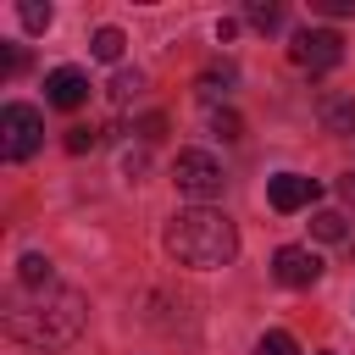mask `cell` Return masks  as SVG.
I'll return each mask as SVG.
<instances>
[{
	"mask_svg": "<svg viewBox=\"0 0 355 355\" xmlns=\"http://www.w3.org/2000/svg\"><path fill=\"white\" fill-rule=\"evenodd\" d=\"M39 144H44V116H39L33 105L11 100V105L0 111V155H6V161H28Z\"/></svg>",
	"mask_w": 355,
	"mask_h": 355,
	"instance_id": "277c9868",
	"label": "cell"
},
{
	"mask_svg": "<svg viewBox=\"0 0 355 355\" xmlns=\"http://www.w3.org/2000/svg\"><path fill=\"white\" fill-rule=\"evenodd\" d=\"M17 17H22V28H28V33H44L55 11H50V6H39V0H22V6H17Z\"/></svg>",
	"mask_w": 355,
	"mask_h": 355,
	"instance_id": "9a60e30c",
	"label": "cell"
},
{
	"mask_svg": "<svg viewBox=\"0 0 355 355\" xmlns=\"http://www.w3.org/2000/svg\"><path fill=\"white\" fill-rule=\"evenodd\" d=\"M311 233H316L322 244H338V239H349V222H344L338 211H316V216H311Z\"/></svg>",
	"mask_w": 355,
	"mask_h": 355,
	"instance_id": "7c38bea8",
	"label": "cell"
},
{
	"mask_svg": "<svg viewBox=\"0 0 355 355\" xmlns=\"http://www.w3.org/2000/svg\"><path fill=\"white\" fill-rule=\"evenodd\" d=\"M166 250H172V261L211 272V266H227V261L239 255V233H233V222H227L222 211L189 205V211H178V216L166 222Z\"/></svg>",
	"mask_w": 355,
	"mask_h": 355,
	"instance_id": "7a4b0ae2",
	"label": "cell"
},
{
	"mask_svg": "<svg viewBox=\"0 0 355 355\" xmlns=\"http://www.w3.org/2000/svg\"><path fill=\"white\" fill-rule=\"evenodd\" d=\"M233 94V67H211V72H200V100H227Z\"/></svg>",
	"mask_w": 355,
	"mask_h": 355,
	"instance_id": "4fadbf2b",
	"label": "cell"
},
{
	"mask_svg": "<svg viewBox=\"0 0 355 355\" xmlns=\"http://www.w3.org/2000/svg\"><path fill=\"white\" fill-rule=\"evenodd\" d=\"M288 55H294L300 72L322 78V72H333L344 61V33H333V28H300L294 44H288Z\"/></svg>",
	"mask_w": 355,
	"mask_h": 355,
	"instance_id": "5b68a950",
	"label": "cell"
},
{
	"mask_svg": "<svg viewBox=\"0 0 355 355\" xmlns=\"http://www.w3.org/2000/svg\"><path fill=\"white\" fill-rule=\"evenodd\" d=\"M316 194H322V189H316V178H305V172H277V178L266 183V200H272V211H283V216L305 211Z\"/></svg>",
	"mask_w": 355,
	"mask_h": 355,
	"instance_id": "52a82bcc",
	"label": "cell"
},
{
	"mask_svg": "<svg viewBox=\"0 0 355 355\" xmlns=\"http://www.w3.org/2000/svg\"><path fill=\"white\" fill-rule=\"evenodd\" d=\"M22 67V50H0V72H17Z\"/></svg>",
	"mask_w": 355,
	"mask_h": 355,
	"instance_id": "44dd1931",
	"label": "cell"
},
{
	"mask_svg": "<svg viewBox=\"0 0 355 355\" xmlns=\"http://www.w3.org/2000/svg\"><path fill=\"white\" fill-rule=\"evenodd\" d=\"M94 144H100V133H94V128H67V150H72V155H89Z\"/></svg>",
	"mask_w": 355,
	"mask_h": 355,
	"instance_id": "ac0fdd59",
	"label": "cell"
},
{
	"mask_svg": "<svg viewBox=\"0 0 355 355\" xmlns=\"http://www.w3.org/2000/svg\"><path fill=\"white\" fill-rule=\"evenodd\" d=\"M17 277H22V288H50V283H55V272H50V261H44L39 250H28V255L17 261Z\"/></svg>",
	"mask_w": 355,
	"mask_h": 355,
	"instance_id": "30bf717a",
	"label": "cell"
},
{
	"mask_svg": "<svg viewBox=\"0 0 355 355\" xmlns=\"http://www.w3.org/2000/svg\"><path fill=\"white\" fill-rule=\"evenodd\" d=\"M322 122H327V133H355V100H338V94H327L322 100Z\"/></svg>",
	"mask_w": 355,
	"mask_h": 355,
	"instance_id": "9c48e42d",
	"label": "cell"
},
{
	"mask_svg": "<svg viewBox=\"0 0 355 355\" xmlns=\"http://www.w3.org/2000/svg\"><path fill=\"white\" fill-rule=\"evenodd\" d=\"M316 355H333V349H316Z\"/></svg>",
	"mask_w": 355,
	"mask_h": 355,
	"instance_id": "7402d4cb",
	"label": "cell"
},
{
	"mask_svg": "<svg viewBox=\"0 0 355 355\" xmlns=\"http://www.w3.org/2000/svg\"><path fill=\"white\" fill-rule=\"evenodd\" d=\"M139 83H144L139 72H116V78H111V100H116V105H128V100L139 94Z\"/></svg>",
	"mask_w": 355,
	"mask_h": 355,
	"instance_id": "e0dca14e",
	"label": "cell"
},
{
	"mask_svg": "<svg viewBox=\"0 0 355 355\" xmlns=\"http://www.w3.org/2000/svg\"><path fill=\"white\" fill-rule=\"evenodd\" d=\"M211 128H216L222 139H239V133H244V122H239L233 111H216V116H211Z\"/></svg>",
	"mask_w": 355,
	"mask_h": 355,
	"instance_id": "d6986e66",
	"label": "cell"
},
{
	"mask_svg": "<svg viewBox=\"0 0 355 355\" xmlns=\"http://www.w3.org/2000/svg\"><path fill=\"white\" fill-rule=\"evenodd\" d=\"M44 100H50L55 111H78V105L89 100V78H83L78 67H55V72L44 78Z\"/></svg>",
	"mask_w": 355,
	"mask_h": 355,
	"instance_id": "ba28073f",
	"label": "cell"
},
{
	"mask_svg": "<svg viewBox=\"0 0 355 355\" xmlns=\"http://www.w3.org/2000/svg\"><path fill=\"white\" fill-rule=\"evenodd\" d=\"M272 277H277L283 288H311V283L322 277V255L305 250V244H283V250L272 255Z\"/></svg>",
	"mask_w": 355,
	"mask_h": 355,
	"instance_id": "8992f818",
	"label": "cell"
},
{
	"mask_svg": "<svg viewBox=\"0 0 355 355\" xmlns=\"http://www.w3.org/2000/svg\"><path fill=\"white\" fill-rule=\"evenodd\" d=\"M28 294H33V300H11V305H6L11 338L33 344V349H61V344H72V338L83 333L89 300H83L78 288L50 283V288H28Z\"/></svg>",
	"mask_w": 355,
	"mask_h": 355,
	"instance_id": "6da1fadb",
	"label": "cell"
},
{
	"mask_svg": "<svg viewBox=\"0 0 355 355\" xmlns=\"http://www.w3.org/2000/svg\"><path fill=\"white\" fill-rule=\"evenodd\" d=\"M255 355H300V344H294V333H283V327H272V333H261V344H255Z\"/></svg>",
	"mask_w": 355,
	"mask_h": 355,
	"instance_id": "5bb4252c",
	"label": "cell"
},
{
	"mask_svg": "<svg viewBox=\"0 0 355 355\" xmlns=\"http://www.w3.org/2000/svg\"><path fill=\"white\" fill-rule=\"evenodd\" d=\"M122 28H94V39H89V50H94V61H122Z\"/></svg>",
	"mask_w": 355,
	"mask_h": 355,
	"instance_id": "8fae6325",
	"label": "cell"
},
{
	"mask_svg": "<svg viewBox=\"0 0 355 355\" xmlns=\"http://www.w3.org/2000/svg\"><path fill=\"white\" fill-rule=\"evenodd\" d=\"M172 183H178V194H189L194 205H211V200L222 194V161H216L211 150H178Z\"/></svg>",
	"mask_w": 355,
	"mask_h": 355,
	"instance_id": "3957f363",
	"label": "cell"
},
{
	"mask_svg": "<svg viewBox=\"0 0 355 355\" xmlns=\"http://www.w3.org/2000/svg\"><path fill=\"white\" fill-rule=\"evenodd\" d=\"M316 11H327V17H349L355 0H316Z\"/></svg>",
	"mask_w": 355,
	"mask_h": 355,
	"instance_id": "ffe728a7",
	"label": "cell"
},
{
	"mask_svg": "<svg viewBox=\"0 0 355 355\" xmlns=\"http://www.w3.org/2000/svg\"><path fill=\"white\" fill-rule=\"evenodd\" d=\"M244 17H250V28H261V33H272V28L283 22V11H277V6H261V0H255Z\"/></svg>",
	"mask_w": 355,
	"mask_h": 355,
	"instance_id": "2e32d148",
	"label": "cell"
}]
</instances>
